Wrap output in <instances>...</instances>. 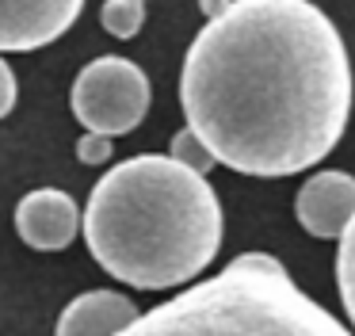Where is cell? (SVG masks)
I'll return each mask as SVG.
<instances>
[{
    "mask_svg": "<svg viewBox=\"0 0 355 336\" xmlns=\"http://www.w3.org/2000/svg\"><path fill=\"white\" fill-rule=\"evenodd\" d=\"M180 103L218 165L263 180L306 172L347 130V46L309 0H233L187 46Z\"/></svg>",
    "mask_w": 355,
    "mask_h": 336,
    "instance_id": "cell-1",
    "label": "cell"
},
{
    "mask_svg": "<svg viewBox=\"0 0 355 336\" xmlns=\"http://www.w3.org/2000/svg\"><path fill=\"white\" fill-rule=\"evenodd\" d=\"M92 260L134 290H168L207 271L222 244V203L207 176L164 153L115 165L88 195Z\"/></svg>",
    "mask_w": 355,
    "mask_h": 336,
    "instance_id": "cell-2",
    "label": "cell"
},
{
    "mask_svg": "<svg viewBox=\"0 0 355 336\" xmlns=\"http://www.w3.org/2000/svg\"><path fill=\"white\" fill-rule=\"evenodd\" d=\"M119 336H352L286 275L275 256L245 252L222 275L153 305Z\"/></svg>",
    "mask_w": 355,
    "mask_h": 336,
    "instance_id": "cell-3",
    "label": "cell"
},
{
    "mask_svg": "<svg viewBox=\"0 0 355 336\" xmlns=\"http://www.w3.org/2000/svg\"><path fill=\"white\" fill-rule=\"evenodd\" d=\"M69 103L85 130L100 134H130L149 111V76L126 58H96L77 73Z\"/></svg>",
    "mask_w": 355,
    "mask_h": 336,
    "instance_id": "cell-4",
    "label": "cell"
},
{
    "mask_svg": "<svg viewBox=\"0 0 355 336\" xmlns=\"http://www.w3.org/2000/svg\"><path fill=\"white\" fill-rule=\"evenodd\" d=\"M85 0H0V53H31L77 23Z\"/></svg>",
    "mask_w": 355,
    "mask_h": 336,
    "instance_id": "cell-5",
    "label": "cell"
},
{
    "mask_svg": "<svg viewBox=\"0 0 355 336\" xmlns=\"http://www.w3.org/2000/svg\"><path fill=\"white\" fill-rule=\"evenodd\" d=\"M294 214L309 237H321V241L340 237L355 218V176L336 172V168L309 176L298 187Z\"/></svg>",
    "mask_w": 355,
    "mask_h": 336,
    "instance_id": "cell-6",
    "label": "cell"
},
{
    "mask_svg": "<svg viewBox=\"0 0 355 336\" xmlns=\"http://www.w3.org/2000/svg\"><path fill=\"white\" fill-rule=\"evenodd\" d=\"M80 229V210L73 203V195L58 187H39L27 191L16 206V233L24 237V244H31L35 252H62L73 244Z\"/></svg>",
    "mask_w": 355,
    "mask_h": 336,
    "instance_id": "cell-7",
    "label": "cell"
},
{
    "mask_svg": "<svg viewBox=\"0 0 355 336\" xmlns=\"http://www.w3.org/2000/svg\"><path fill=\"white\" fill-rule=\"evenodd\" d=\"M138 321V310L119 290H88L73 298L58 317L54 336H119Z\"/></svg>",
    "mask_w": 355,
    "mask_h": 336,
    "instance_id": "cell-8",
    "label": "cell"
},
{
    "mask_svg": "<svg viewBox=\"0 0 355 336\" xmlns=\"http://www.w3.org/2000/svg\"><path fill=\"white\" fill-rule=\"evenodd\" d=\"M336 290L340 302H344L347 317L355 325V218L352 226L340 233V249H336Z\"/></svg>",
    "mask_w": 355,
    "mask_h": 336,
    "instance_id": "cell-9",
    "label": "cell"
},
{
    "mask_svg": "<svg viewBox=\"0 0 355 336\" xmlns=\"http://www.w3.org/2000/svg\"><path fill=\"white\" fill-rule=\"evenodd\" d=\"M100 23L115 38H134L146 23V0H107L100 12Z\"/></svg>",
    "mask_w": 355,
    "mask_h": 336,
    "instance_id": "cell-10",
    "label": "cell"
},
{
    "mask_svg": "<svg viewBox=\"0 0 355 336\" xmlns=\"http://www.w3.org/2000/svg\"><path fill=\"white\" fill-rule=\"evenodd\" d=\"M168 157H176L180 165L195 168V172H202V176H207L210 168L218 165L214 149H210V145L202 142V137L195 134L191 126H184V130H180V134H172V145H168Z\"/></svg>",
    "mask_w": 355,
    "mask_h": 336,
    "instance_id": "cell-11",
    "label": "cell"
},
{
    "mask_svg": "<svg viewBox=\"0 0 355 336\" xmlns=\"http://www.w3.org/2000/svg\"><path fill=\"white\" fill-rule=\"evenodd\" d=\"M77 157H80V165H103L111 157V134L85 130V137L77 142Z\"/></svg>",
    "mask_w": 355,
    "mask_h": 336,
    "instance_id": "cell-12",
    "label": "cell"
},
{
    "mask_svg": "<svg viewBox=\"0 0 355 336\" xmlns=\"http://www.w3.org/2000/svg\"><path fill=\"white\" fill-rule=\"evenodd\" d=\"M16 107V73L4 58H0V119Z\"/></svg>",
    "mask_w": 355,
    "mask_h": 336,
    "instance_id": "cell-13",
    "label": "cell"
},
{
    "mask_svg": "<svg viewBox=\"0 0 355 336\" xmlns=\"http://www.w3.org/2000/svg\"><path fill=\"white\" fill-rule=\"evenodd\" d=\"M230 4L233 0H202V12H207V19H214V15H222Z\"/></svg>",
    "mask_w": 355,
    "mask_h": 336,
    "instance_id": "cell-14",
    "label": "cell"
}]
</instances>
